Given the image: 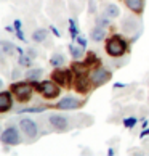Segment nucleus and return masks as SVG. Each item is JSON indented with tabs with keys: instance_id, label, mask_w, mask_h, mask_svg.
Wrapping results in <instances>:
<instances>
[{
	"instance_id": "12",
	"label": "nucleus",
	"mask_w": 149,
	"mask_h": 156,
	"mask_svg": "<svg viewBox=\"0 0 149 156\" xmlns=\"http://www.w3.org/2000/svg\"><path fill=\"white\" fill-rule=\"evenodd\" d=\"M53 79H55V82H58L61 85H67L69 84V71H66V69H58V71H55Z\"/></svg>"
},
{
	"instance_id": "25",
	"label": "nucleus",
	"mask_w": 149,
	"mask_h": 156,
	"mask_svg": "<svg viewBox=\"0 0 149 156\" xmlns=\"http://www.w3.org/2000/svg\"><path fill=\"white\" fill-rule=\"evenodd\" d=\"M77 42H79L80 45H82V47H85V45H87V40L82 39V37H79V36H77Z\"/></svg>"
},
{
	"instance_id": "10",
	"label": "nucleus",
	"mask_w": 149,
	"mask_h": 156,
	"mask_svg": "<svg viewBox=\"0 0 149 156\" xmlns=\"http://www.w3.org/2000/svg\"><path fill=\"white\" fill-rule=\"evenodd\" d=\"M13 105V100H11V94L10 92H2L0 94V111L7 113L8 109Z\"/></svg>"
},
{
	"instance_id": "4",
	"label": "nucleus",
	"mask_w": 149,
	"mask_h": 156,
	"mask_svg": "<svg viewBox=\"0 0 149 156\" xmlns=\"http://www.w3.org/2000/svg\"><path fill=\"white\" fill-rule=\"evenodd\" d=\"M0 138H2V142L5 143V145H18L19 143V132H18L16 127L10 126L2 132V137Z\"/></svg>"
},
{
	"instance_id": "17",
	"label": "nucleus",
	"mask_w": 149,
	"mask_h": 156,
	"mask_svg": "<svg viewBox=\"0 0 149 156\" xmlns=\"http://www.w3.org/2000/svg\"><path fill=\"white\" fill-rule=\"evenodd\" d=\"M104 15H106V16H109V18H117V16L120 15V10H119L117 5L107 3V5H106V8H104Z\"/></svg>"
},
{
	"instance_id": "7",
	"label": "nucleus",
	"mask_w": 149,
	"mask_h": 156,
	"mask_svg": "<svg viewBox=\"0 0 149 156\" xmlns=\"http://www.w3.org/2000/svg\"><path fill=\"white\" fill-rule=\"evenodd\" d=\"M19 127H21V130L24 132L27 137H31V138H34V137L37 135V132H39V127H37V124H36V121L31 119V118L21 119V121H19Z\"/></svg>"
},
{
	"instance_id": "19",
	"label": "nucleus",
	"mask_w": 149,
	"mask_h": 156,
	"mask_svg": "<svg viewBox=\"0 0 149 156\" xmlns=\"http://www.w3.org/2000/svg\"><path fill=\"white\" fill-rule=\"evenodd\" d=\"M69 50H71V55L76 60H79V58H82V56H83V47H82V45H79V47H77L76 44H71Z\"/></svg>"
},
{
	"instance_id": "2",
	"label": "nucleus",
	"mask_w": 149,
	"mask_h": 156,
	"mask_svg": "<svg viewBox=\"0 0 149 156\" xmlns=\"http://www.w3.org/2000/svg\"><path fill=\"white\" fill-rule=\"evenodd\" d=\"M48 121H50V126L53 127L55 130H58V132H63V130L69 129V118L64 116V114H59V113L51 114V116L48 118Z\"/></svg>"
},
{
	"instance_id": "15",
	"label": "nucleus",
	"mask_w": 149,
	"mask_h": 156,
	"mask_svg": "<svg viewBox=\"0 0 149 156\" xmlns=\"http://www.w3.org/2000/svg\"><path fill=\"white\" fill-rule=\"evenodd\" d=\"M125 5L135 13H141L144 8V0H125Z\"/></svg>"
},
{
	"instance_id": "5",
	"label": "nucleus",
	"mask_w": 149,
	"mask_h": 156,
	"mask_svg": "<svg viewBox=\"0 0 149 156\" xmlns=\"http://www.w3.org/2000/svg\"><path fill=\"white\" fill-rule=\"evenodd\" d=\"M90 79H91V84L103 85L111 79V73L104 68H96V69H93V73L90 74Z\"/></svg>"
},
{
	"instance_id": "21",
	"label": "nucleus",
	"mask_w": 149,
	"mask_h": 156,
	"mask_svg": "<svg viewBox=\"0 0 149 156\" xmlns=\"http://www.w3.org/2000/svg\"><path fill=\"white\" fill-rule=\"evenodd\" d=\"M19 65L21 66H31L32 65V56H29V55H21L19 56Z\"/></svg>"
},
{
	"instance_id": "22",
	"label": "nucleus",
	"mask_w": 149,
	"mask_h": 156,
	"mask_svg": "<svg viewBox=\"0 0 149 156\" xmlns=\"http://www.w3.org/2000/svg\"><path fill=\"white\" fill-rule=\"evenodd\" d=\"M124 124H125V127L131 129V127H133V126L136 124V119H135V118H127V119L124 121Z\"/></svg>"
},
{
	"instance_id": "8",
	"label": "nucleus",
	"mask_w": 149,
	"mask_h": 156,
	"mask_svg": "<svg viewBox=\"0 0 149 156\" xmlns=\"http://www.w3.org/2000/svg\"><path fill=\"white\" fill-rule=\"evenodd\" d=\"M82 105V101L79 100L76 97H64L61 98V100L56 103V108L58 109H66V111H69V109H76Z\"/></svg>"
},
{
	"instance_id": "11",
	"label": "nucleus",
	"mask_w": 149,
	"mask_h": 156,
	"mask_svg": "<svg viewBox=\"0 0 149 156\" xmlns=\"http://www.w3.org/2000/svg\"><path fill=\"white\" fill-rule=\"evenodd\" d=\"M90 82H91L90 77H85V76L77 77V80H76V89H77V92L87 94V92L90 90Z\"/></svg>"
},
{
	"instance_id": "3",
	"label": "nucleus",
	"mask_w": 149,
	"mask_h": 156,
	"mask_svg": "<svg viewBox=\"0 0 149 156\" xmlns=\"http://www.w3.org/2000/svg\"><path fill=\"white\" fill-rule=\"evenodd\" d=\"M39 92L42 94L43 97L47 98H55L59 95V89L58 85H56L55 82H51V80H45V82H40V85H37Z\"/></svg>"
},
{
	"instance_id": "6",
	"label": "nucleus",
	"mask_w": 149,
	"mask_h": 156,
	"mask_svg": "<svg viewBox=\"0 0 149 156\" xmlns=\"http://www.w3.org/2000/svg\"><path fill=\"white\" fill-rule=\"evenodd\" d=\"M13 94L19 101H27L32 97V87L29 84H15L13 85Z\"/></svg>"
},
{
	"instance_id": "13",
	"label": "nucleus",
	"mask_w": 149,
	"mask_h": 156,
	"mask_svg": "<svg viewBox=\"0 0 149 156\" xmlns=\"http://www.w3.org/2000/svg\"><path fill=\"white\" fill-rule=\"evenodd\" d=\"M90 37H91V40H95V42H101V40L106 37V27L100 26V24L95 26L90 32Z\"/></svg>"
},
{
	"instance_id": "16",
	"label": "nucleus",
	"mask_w": 149,
	"mask_h": 156,
	"mask_svg": "<svg viewBox=\"0 0 149 156\" xmlns=\"http://www.w3.org/2000/svg\"><path fill=\"white\" fill-rule=\"evenodd\" d=\"M47 37H48V32H47V29H36L32 32V40L36 44H42V42H45L47 40Z\"/></svg>"
},
{
	"instance_id": "9",
	"label": "nucleus",
	"mask_w": 149,
	"mask_h": 156,
	"mask_svg": "<svg viewBox=\"0 0 149 156\" xmlns=\"http://www.w3.org/2000/svg\"><path fill=\"white\" fill-rule=\"evenodd\" d=\"M138 26H140L138 21H136V18H133V16H127V18L122 20V29H124V32H127V34L136 32Z\"/></svg>"
},
{
	"instance_id": "14",
	"label": "nucleus",
	"mask_w": 149,
	"mask_h": 156,
	"mask_svg": "<svg viewBox=\"0 0 149 156\" xmlns=\"http://www.w3.org/2000/svg\"><path fill=\"white\" fill-rule=\"evenodd\" d=\"M42 76H43V69H40V68H32L29 71H26V74H24L26 80H31V82H36Z\"/></svg>"
},
{
	"instance_id": "24",
	"label": "nucleus",
	"mask_w": 149,
	"mask_h": 156,
	"mask_svg": "<svg viewBox=\"0 0 149 156\" xmlns=\"http://www.w3.org/2000/svg\"><path fill=\"white\" fill-rule=\"evenodd\" d=\"M21 76V71H19V69H13V73H11V77H13V79H18Z\"/></svg>"
},
{
	"instance_id": "18",
	"label": "nucleus",
	"mask_w": 149,
	"mask_h": 156,
	"mask_svg": "<svg viewBox=\"0 0 149 156\" xmlns=\"http://www.w3.org/2000/svg\"><path fill=\"white\" fill-rule=\"evenodd\" d=\"M50 63H51V66L59 68V66H63V65L66 63V58H64V55H61V53H55V55L50 58Z\"/></svg>"
},
{
	"instance_id": "23",
	"label": "nucleus",
	"mask_w": 149,
	"mask_h": 156,
	"mask_svg": "<svg viewBox=\"0 0 149 156\" xmlns=\"http://www.w3.org/2000/svg\"><path fill=\"white\" fill-rule=\"evenodd\" d=\"M106 18H109V16H106ZM106 18H98V24H100V26H104V27H106L107 24H109V21H107Z\"/></svg>"
},
{
	"instance_id": "20",
	"label": "nucleus",
	"mask_w": 149,
	"mask_h": 156,
	"mask_svg": "<svg viewBox=\"0 0 149 156\" xmlns=\"http://www.w3.org/2000/svg\"><path fill=\"white\" fill-rule=\"evenodd\" d=\"M2 51H3V53H7V55H10V56H13L16 48H15V45L11 42H8V40H2Z\"/></svg>"
},
{
	"instance_id": "1",
	"label": "nucleus",
	"mask_w": 149,
	"mask_h": 156,
	"mask_svg": "<svg viewBox=\"0 0 149 156\" xmlns=\"http://www.w3.org/2000/svg\"><path fill=\"white\" fill-rule=\"evenodd\" d=\"M125 50H127V44H125V40H122L120 37L114 36L107 40V44H106V51L111 56H120V55L125 53Z\"/></svg>"
}]
</instances>
